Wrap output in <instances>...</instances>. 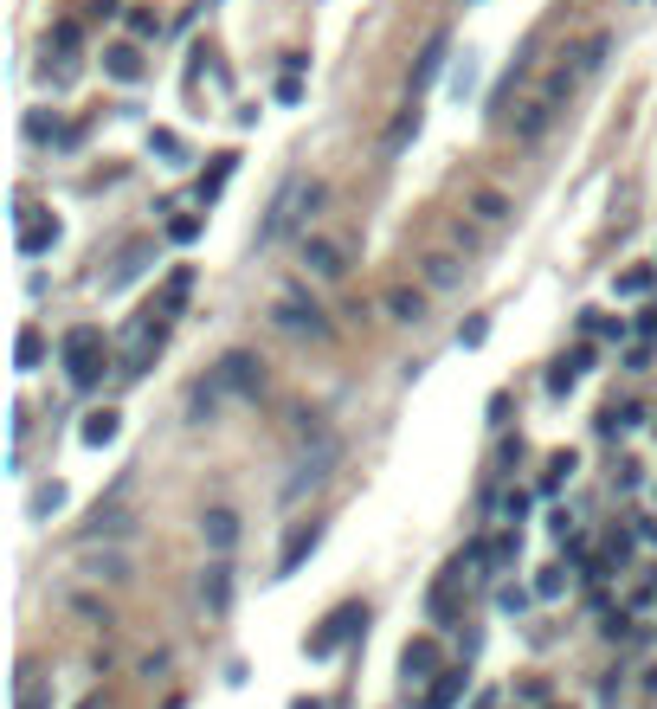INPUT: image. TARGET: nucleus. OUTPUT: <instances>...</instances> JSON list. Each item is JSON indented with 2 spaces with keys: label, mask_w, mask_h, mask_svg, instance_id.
<instances>
[{
  "label": "nucleus",
  "mask_w": 657,
  "mask_h": 709,
  "mask_svg": "<svg viewBox=\"0 0 657 709\" xmlns=\"http://www.w3.org/2000/svg\"><path fill=\"white\" fill-rule=\"evenodd\" d=\"M213 413H219V380H200L187 394V420H213Z\"/></svg>",
  "instance_id": "18"
},
{
  "label": "nucleus",
  "mask_w": 657,
  "mask_h": 709,
  "mask_svg": "<svg viewBox=\"0 0 657 709\" xmlns=\"http://www.w3.org/2000/svg\"><path fill=\"white\" fill-rule=\"evenodd\" d=\"M271 316H278V330H290V336H316V342L328 336L322 310L310 304V297H296V290H290V297H278V310H271Z\"/></svg>",
  "instance_id": "5"
},
{
  "label": "nucleus",
  "mask_w": 657,
  "mask_h": 709,
  "mask_svg": "<svg viewBox=\"0 0 657 709\" xmlns=\"http://www.w3.org/2000/svg\"><path fill=\"white\" fill-rule=\"evenodd\" d=\"M645 336H657V310H651V316H645Z\"/></svg>",
  "instance_id": "35"
},
{
  "label": "nucleus",
  "mask_w": 657,
  "mask_h": 709,
  "mask_svg": "<svg viewBox=\"0 0 657 709\" xmlns=\"http://www.w3.org/2000/svg\"><path fill=\"white\" fill-rule=\"evenodd\" d=\"M13 362H20L26 374H33V368L45 362V336H39V330H20V342H13Z\"/></svg>",
  "instance_id": "17"
},
{
  "label": "nucleus",
  "mask_w": 657,
  "mask_h": 709,
  "mask_svg": "<svg viewBox=\"0 0 657 709\" xmlns=\"http://www.w3.org/2000/svg\"><path fill=\"white\" fill-rule=\"evenodd\" d=\"M483 336H490V322H483V316H471V322H464V330H458V342H464V348H477Z\"/></svg>",
  "instance_id": "29"
},
{
  "label": "nucleus",
  "mask_w": 657,
  "mask_h": 709,
  "mask_svg": "<svg viewBox=\"0 0 657 709\" xmlns=\"http://www.w3.org/2000/svg\"><path fill=\"white\" fill-rule=\"evenodd\" d=\"M413 671H419V677L438 671V645H432V639H413V645H406V677H413Z\"/></svg>",
  "instance_id": "20"
},
{
  "label": "nucleus",
  "mask_w": 657,
  "mask_h": 709,
  "mask_svg": "<svg viewBox=\"0 0 657 709\" xmlns=\"http://www.w3.org/2000/svg\"><path fill=\"white\" fill-rule=\"evenodd\" d=\"M304 265L316 271V278H342L348 271V252L336 239H322V232H304Z\"/></svg>",
  "instance_id": "7"
},
{
  "label": "nucleus",
  "mask_w": 657,
  "mask_h": 709,
  "mask_svg": "<svg viewBox=\"0 0 657 709\" xmlns=\"http://www.w3.org/2000/svg\"><path fill=\"white\" fill-rule=\"evenodd\" d=\"M168 239H174V245H194V239H200V220H194V213H181V220H168Z\"/></svg>",
  "instance_id": "23"
},
{
  "label": "nucleus",
  "mask_w": 657,
  "mask_h": 709,
  "mask_svg": "<svg viewBox=\"0 0 657 709\" xmlns=\"http://www.w3.org/2000/svg\"><path fill=\"white\" fill-rule=\"evenodd\" d=\"M290 709H322V703H310V697H296V703H290Z\"/></svg>",
  "instance_id": "36"
},
{
  "label": "nucleus",
  "mask_w": 657,
  "mask_h": 709,
  "mask_svg": "<svg viewBox=\"0 0 657 709\" xmlns=\"http://www.w3.org/2000/svg\"><path fill=\"white\" fill-rule=\"evenodd\" d=\"M651 290V271L638 265V271H625V278H619V297H645Z\"/></svg>",
  "instance_id": "26"
},
{
  "label": "nucleus",
  "mask_w": 657,
  "mask_h": 709,
  "mask_svg": "<svg viewBox=\"0 0 657 709\" xmlns=\"http://www.w3.org/2000/svg\"><path fill=\"white\" fill-rule=\"evenodd\" d=\"M606 45H612V33H593L580 52H573V59H561L555 71H548V85L529 97V110H523V123H515V135H523V143H535V135H548V123L561 117V103L573 97L587 85V77L599 71V59H606Z\"/></svg>",
  "instance_id": "1"
},
{
  "label": "nucleus",
  "mask_w": 657,
  "mask_h": 709,
  "mask_svg": "<svg viewBox=\"0 0 657 709\" xmlns=\"http://www.w3.org/2000/svg\"><path fill=\"white\" fill-rule=\"evenodd\" d=\"M426 265H432V284H451V278H458V265H451L445 252H438V258H426Z\"/></svg>",
  "instance_id": "30"
},
{
  "label": "nucleus",
  "mask_w": 657,
  "mask_h": 709,
  "mask_svg": "<svg viewBox=\"0 0 657 709\" xmlns=\"http://www.w3.org/2000/svg\"><path fill=\"white\" fill-rule=\"evenodd\" d=\"M464 697V671H445V677H438V684H432V697L419 703V709H451Z\"/></svg>",
  "instance_id": "16"
},
{
  "label": "nucleus",
  "mask_w": 657,
  "mask_h": 709,
  "mask_svg": "<svg viewBox=\"0 0 657 709\" xmlns=\"http://www.w3.org/2000/svg\"><path fill=\"white\" fill-rule=\"evenodd\" d=\"M477 220L497 226V220H503V194H477Z\"/></svg>",
  "instance_id": "28"
},
{
  "label": "nucleus",
  "mask_w": 657,
  "mask_h": 709,
  "mask_svg": "<svg viewBox=\"0 0 657 709\" xmlns=\"http://www.w3.org/2000/svg\"><path fill=\"white\" fill-rule=\"evenodd\" d=\"M200 529H207V542H213V549L226 555L232 542H239V516H232V509H207V523H200Z\"/></svg>",
  "instance_id": "13"
},
{
  "label": "nucleus",
  "mask_w": 657,
  "mask_h": 709,
  "mask_svg": "<svg viewBox=\"0 0 657 709\" xmlns=\"http://www.w3.org/2000/svg\"><path fill=\"white\" fill-rule=\"evenodd\" d=\"M155 155L174 161V155H181V135H174V129H155Z\"/></svg>",
  "instance_id": "31"
},
{
  "label": "nucleus",
  "mask_w": 657,
  "mask_h": 709,
  "mask_svg": "<svg viewBox=\"0 0 657 709\" xmlns=\"http://www.w3.org/2000/svg\"><path fill=\"white\" fill-rule=\"evenodd\" d=\"M413 129H419V110H413V103H406V117H400V123H393V135H387V143H393V149H400V143H406V135H413Z\"/></svg>",
  "instance_id": "27"
},
{
  "label": "nucleus",
  "mask_w": 657,
  "mask_h": 709,
  "mask_svg": "<svg viewBox=\"0 0 657 709\" xmlns=\"http://www.w3.org/2000/svg\"><path fill=\"white\" fill-rule=\"evenodd\" d=\"M213 380H219V394H258V387H264V368H258V354L232 348L226 362L213 368Z\"/></svg>",
  "instance_id": "4"
},
{
  "label": "nucleus",
  "mask_w": 657,
  "mask_h": 709,
  "mask_svg": "<svg viewBox=\"0 0 657 709\" xmlns=\"http://www.w3.org/2000/svg\"><path fill=\"white\" fill-rule=\"evenodd\" d=\"M200 599L213 613H226V599H232V567L219 561V567H207V581H200Z\"/></svg>",
  "instance_id": "14"
},
{
  "label": "nucleus",
  "mask_w": 657,
  "mask_h": 709,
  "mask_svg": "<svg viewBox=\"0 0 657 709\" xmlns=\"http://www.w3.org/2000/svg\"><path fill=\"white\" fill-rule=\"evenodd\" d=\"M632 599H638V607H657V575H651V581H645V587H638Z\"/></svg>",
  "instance_id": "32"
},
{
  "label": "nucleus",
  "mask_w": 657,
  "mask_h": 709,
  "mask_svg": "<svg viewBox=\"0 0 657 709\" xmlns=\"http://www.w3.org/2000/svg\"><path fill=\"white\" fill-rule=\"evenodd\" d=\"M187 297H194V265H174V271H168V284L155 290V316H181V310H187Z\"/></svg>",
  "instance_id": "8"
},
{
  "label": "nucleus",
  "mask_w": 657,
  "mask_h": 709,
  "mask_svg": "<svg viewBox=\"0 0 657 709\" xmlns=\"http://www.w3.org/2000/svg\"><path fill=\"white\" fill-rule=\"evenodd\" d=\"M645 690H651V697H657V664H651V671H645Z\"/></svg>",
  "instance_id": "34"
},
{
  "label": "nucleus",
  "mask_w": 657,
  "mask_h": 709,
  "mask_svg": "<svg viewBox=\"0 0 657 709\" xmlns=\"http://www.w3.org/2000/svg\"><path fill=\"white\" fill-rule=\"evenodd\" d=\"M328 465H336V445L322 439V445H316V458H310V465H304V471L290 477V490H284V497H304L310 484H322V477H328Z\"/></svg>",
  "instance_id": "12"
},
{
  "label": "nucleus",
  "mask_w": 657,
  "mask_h": 709,
  "mask_svg": "<svg viewBox=\"0 0 657 709\" xmlns=\"http://www.w3.org/2000/svg\"><path fill=\"white\" fill-rule=\"evenodd\" d=\"M20 258H39V252H52V245H59V220H52V213H33V220H20Z\"/></svg>",
  "instance_id": "9"
},
{
  "label": "nucleus",
  "mask_w": 657,
  "mask_h": 709,
  "mask_svg": "<svg viewBox=\"0 0 657 709\" xmlns=\"http://www.w3.org/2000/svg\"><path fill=\"white\" fill-rule=\"evenodd\" d=\"M445 52H451V39H445V33H432V39H426L419 65H413V97H419V91L432 85V77H438V65H445Z\"/></svg>",
  "instance_id": "11"
},
{
  "label": "nucleus",
  "mask_w": 657,
  "mask_h": 709,
  "mask_svg": "<svg viewBox=\"0 0 657 709\" xmlns=\"http://www.w3.org/2000/svg\"><path fill=\"white\" fill-rule=\"evenodd\" d=\"M322 200H328V187H322V181H304V175H296V181H284V194L271 200L264 226H258V245H278L284 232H296V226H304L310 213L322 207Z\"/></svg>",
  "instance_id": "2"
},
{
  "label": "nucleus",
  "mask_w": 657,
  "mask_h": 709,
  "mask_svg": "<svg viewBox=\"0 0 657 709\" xmlns=\"http://www.w3.org/2000/svg\"><path fill=\"white\" fill-rule=\"evenodd\" d=\"M354 625H368V613H361V607H342V613H328V619H322V632L310 639V658H328V651H336V645L354 632Z\"/></svg>",
  "instance_id": "6"
},
{
  "label": "nucleus",
  "mask_w": 657,
  "mask_h": 709,
  "mask_svg": "<svg viewBox=\"0 0 657 709\" xmlns=\"http://www.w3.org/2000/svg\"><path fill=\"white\" fill-rule=\"evenodd\" d=\"M59 503H65V490H59V484H45V490H33V516H52Z\"/></svg>",
  "instance_id": "25"
},
{
  "label": "nucleus",
  "mask_w": 657,
  "mask_h": 709,
  "mask_svg": "<svg viewBox=\"0 0 657 709\" xmlns=\"http://www.w3.org/2000/svg\"><path fill=\"white\" fill-rule=\"evenodd\" d=\"M103 65H110V77H123V85H135V77H142V59H135L129 45H117V52H110Z\"/></svg>",
  "instance_id": "21"
},
{
  "label": "nucleus",
  "mask_w": 657,
  "mask_h": 709,
  "mask_svg": "<svg viewBox=\"0 0 657 709\" xmlns=\"http://www.w3.org/2000/svg\"><path fill=\"white\" fill-rule=\"evenodd\" d=\"M316 542H322V523H296L290 542H284V555H278V575H296L304 555H316Z\"/></svg>",
  "instance_id": "10"
},
{
  "label": "nucleus",
  "mask_w": 657,
  "mask_h": 709,
  "mask_svg": "<svg viewBox=\"0 0 657 709\" xmlns=\"http://www.w3.org/2000/svg\"><path fill=\"white\" fill-rule=\"evenodd\" d=\"M110 439H117V413L103 406V413H91V420H85V445H110Z\"/></svg>",
  "instance_id": "22"
},
{
  "label": "nucleus",
  "mask_w": 657,
  "mask_h": 709,
  "mask_svg": "<svg viewBox=\"0 0 657 709\" xmlns=\"http://www.w3.org/2000/svg\"><path fill=\"white\" fill-rule=\"evenodd\" d=\"M59 354H65V374H71V387H97V380H103V330L77 322V330H65Z\"/></svg>",
  "instance_id": "3"
},
{
  "label": "nucleus",
  "mask_w": 657,
  "mask_h": 709,
  "mask_svg": "<svg viewBox=\"0 0 657 709\" xmlns=\"http://www.w3.org/2000/svg\"><path fill=\"white\" fill-rule=\"evenodd\" d=\"M387 310H393L400 322H419V310H426V297H419V290H406V284H393V290H387Z\"/></svg>",
  "instance_id": "19"
},
{
  "label": "nucleus",
  "mask_w": 657,
  "mask_h": 709,
  "mask_svg": "<svg viewBox=\"0 0 657 709\" xmlns=\"http://www.w3.org/2000/svg\"><path fill=\"white\" fill-rule=\"evenodd\" d=\"M523 509H529V497H523V490H509V497H497V516H503V523H523Z\"/></svg>",
  "instance_id": "24"
},
{
  "label": "nucleus",
  "mask_w": 657,
  "mask_h": 709,
  "mask_svg": "<svg viewBox=\"0 0 657 709\" xmlns=\"http://www.w3.org/2000/svg\"><path fill=\"white\" fill-rule=\"evenodd\" d=\"M77 709H103V697H85V703H77Z\"/></svg>",
  "instance_id": "37"
},
{
  "label": "nucleus",
  "mask_w": 657,
  "mask_h": 709,
  "mask_svg": "<svg viewBox=\"0 0 657 709\" xmlns=\"http://www.w3.org/2000/svg\"><path fill=\"white\" fill-rule=\"evenodd\" d=\"M239 175V155H213V168L200 175V200H219V187Z\"/></svg>",
  "instance_id": "15"
},
{
  "label": "nucleus",
  "mask_w": 657,
  "mask_h": 709,
  "mask_svg": "<svg viewBox=\"0 0 657 709\" xmlns=\"http://www.w3.org/2000/svg\"><path fill=\"white\" fill-rule=\"evenodd\" d=\"M20 709H45V690H26V697H20Z\"/></svg>",
  "instance_id": "33"
}]
</instances>
